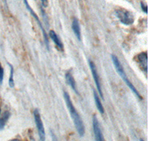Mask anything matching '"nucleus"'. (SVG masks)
<instances>
[{
  "label": "nucleus",
  "instance_id": "1",
  "mask_svg": "<svg viewBox=\"0 0 148 141\" xmlns=\"http://www.w3.org/2000/svg\"><path fill=\"white\" fill-rule=\"evenodd\" d=\"M64 100H65L66 105L67 106V109L69 110L70 114H71V118L73 120L76 131H77L78 134H79V136L83 137L84 135V133H85V129H84V123H83L82 120L80 115H79V113L77 112V111L74 107L71 97H70V95L66 91H64Z\"/></svg>",
  "mask_w": 148,
  "mask_h": 141
},
{
  "label": "nucleus",
  "instance_id": "2",
  "mask_svg": "<svg viewBox=\"0 0 148 141\" xmlns=\"http://www.w3.org/2000/svg\"><path fill=\"white\" fill-rule=\"evenodd\" d=\"M111 58H112V61H113V65H114L115 68H116L117 73L119 74L120 77L122 78L123 80L125 81V82L127 84V86L130 88V90H131V91L139 98V99H141V95L139 94L138 91H137V89L135 88V86H133V84H132V82L128 79L127 77L126 74H125V70H124V68H123L122 65L121 64V62L119 61L118 57H116V55H114V54H112V55H111Z\"/></svg>",
  "mask_w": 148,
  "mask_h": 141
},
{
  "label": "nucleus",
  "instance_id": "3",
  "mask_svg": "<svg viewBox=\"0 0 148 141\" xmlns=\"http://www.w3.org/2000/svg\"><path fill=\"white\" fill-rule=\"evenodd\" d=\"M116 17L119 19L120 22L124 25H130L134 22V17L131 12L125 9L120 8L115 11Z\"/></svg>",
  "mask_w": 148,
  "mask_h": 141
},
{
  "label": "nucleus",
  "instance_id": "4",
  "mask_svg": "<svg viewBox=\"0 0 148 141\" xmlns=\"http://www.w3.org/2000/svg\"><path fill=\"white\" fill-rule=\"evenodd\" d=\"M34 120H35L36 126L37 127V130H38V133H39V136L40 138L41 141L45 140V128L42 120L41 119L40 114L38 109L34 110Z\"/></svg>",
  "mask_w": 148,
  "mask_h": 141
},
{
  "label": "nucleus",
  "instance_id": "5",
  "mask_svg": "<svg viewBox=\"0 0 148 141\" xmlns=\"http://www.w3.org/2000/svg\"><path fill=\"white\" fill-rule=\"evenodd\" d=\"M23 1H24V4L25 5L27 9L29 10V12H30V14H31V15L34 17V18L35 19V20L36 21L37 23H38V25H39V26L40 27L41 30H42V34H43V37H44L45 42V44H46V46H47V49L49 50V42H48V38H47V33H46L45 30L44 29V28H43V26H42V22H41V21L39 20V17H38V16L36 14V13L34 11V10H33V9L31 8V7H30V5H29L28 2H27V0H23Z\"/></svg>",
  "mask_w": 148,
  "mask_h": 141
},
{
  "label": "nucleus",
  "instance_id": "6",
  "mask_svg": "<svg viewBox=\"0 0 148 141\" xmlns=\"http://www.w3.org/2000/svg\"><path fill=\"white\" fill-rule=\"evenodd\" d=\"M88 62H89L90 68L91 72H92V77H93V79H94L95 82H96V88H97L98 91H99V94L101 95V99L104 100V96H103L102 91H101V82H100L99 77V74H98L97 69H96V66H95V64L93 63V62H92L90 59H89V60H88Z\"/></svg>",
  "mask_w": 148,
  "mask_h": 141
},
{
  "label": "nucleus",
  "instance_id": "7",
  "mask_svg": "<svg viewBox=\"0 0 148 141\" xmlns=\"http://www.w3.org/2000/svg\"><path fill=\"white\" fill-rule=\"evenodd\" d=\"M92 129H93V133H94L96 141H104L102 131L100 128L99 122L98 120L96 115H94L92 118Z\"/></svg>",
  "mask_w": 148,
  "mask_h": 141
},
{
  "label": "nucleus",
  "instance_id": "8",
  "mask_svg": "<svg viewBox=\"0 0 148 141\" xmlns=\"http://www.w3.org/2000/svg\"><path fill=\"white\" fill-rule=\"evenodd\" d=\"M137 61L141 66L142 70L147 73V54L146 52L140 53L138 56H137Z\"/></svg>",
  "mask_w": 148,
  "mask_h": 141
},
{
  "label": "nucleus",
  "instance_id": "9",
  "mask_svg": "<svg viewBox=\"0 0 148 141\" xmlns=\"http://www.w3.org/2000/svg\"><path fill=\"white\" fill-rule=\"evenodd\" d=\"M72 29L73 30L74 34L76 35V38L79 41L82 40V36H81V28H80V25L78 19L74 18L72 22Z\"/></svg>",
  "mask_w": 148,
  "mask_h": 141
},
{
  "label": "nucleus",
  "instance_id": "10",
  "mask_svg": "<svg viewBox=\"0 0 148 141\" xmlns=\"http://www.w3.org/2000/svg\"><path fill=\"white\" fill-rule=\"evenodd\" d=\"M49 36H50V37H51V39L53 41L54 43L56 44V46H57L58 48L60 49V50H63V48H64V46H63L62 42H61L60 39L58 37V35L56 34V33L54 30H50V32H49Z\"/></svg>",
  "mask_w": 148,
  "mask_h": 141
},
{
  "label": "nucleus",
  "instance_id": "11",
  "mask_svg": "<svg viewBox=\"0 0 148 141\" xmlns=\"http://www.w3.org/2000/svg\"><path fill=\"white\" fill-rule=\"evenodd\" d=\"M65 78H66V80H67V82L68 83V85L72 88L73 90L76 94H79V92H78L77 89H76V81H75V79H74L73 77V75L71 74V72L66 73Z\"/></svg>",
  "mask_w": 148,
  "mask_h": 141
},
{
  "label": "nucleus",
  "instance_id": "12",
  "mask_svg": "<svg viewBox=\"0 0 148 141\" xmlns=\"http://www.w3.org/2000/svg\"><path fill=\"white\" fill-rule=\"evenodd\" d=\"M93 97H94V100H95V102H96V107H97L98 110L99 111L100 113L104 114V107H103L102 104H101V100H100L99 97V95H98V94L96 93V91H95V90H93Z\"/></svg>",
  "mask_w": 148,
  "mask_h": 141
},
{
  "label": "nucleus",
  "instance_id": "13",
  "mask_svg": "<svg viewBox=\"0 0 148 141\" xmlns=\"http://www.w3.org/2000/svg\"><path fill=\"white\" fill-rule=\"evenodd\" d=\"M10 114L8 112V111H5L4 113L3 116L2 118H0V130H2L5 128V124L7 123L8 120V118H10Z\"/></svg>",
  "mask_w": 148,
  "mask_h": 141
},
{
  "label": "nucleus",
  "instance_id": "14",
  "mask_svg": "<svg viewBox=\"0 0 148 141\" xmlns=\"http://www.w3.org/2000/svg\"><path fill=\"white\" fill-rule=\"evenodd\" d=\"M9 67L10 68V77H9V86L10 88H14V67L10 65V64H8Z\"/></svg>",
  "mask_w": 148,
  "mask_h": 141
},
{
  "label": "nucleus",
  "instance_id": "15",
  "mask_svg": "<svg viewBox=\"0 0 148 141\" xmlns=\"http://www.w3.org/2000/svg\"><path fill=\"white\" fill-rule=\"evenodd\" d=\"M4 79V69L0 63V84H2Z\"/></svg>",
  "mask_w": 148,
  "mask_h": 141
},
{
  "label": "nucleus",
  "instance_id": "16",
  "mask_svg": "<svg viewBox=\"0 0 148 141\" xmlns=\"http://www.w3.org/2000/svg\"><path fill=\"white\" fill-rule=\"evenodd\" d=\"M141 9H142V10L145 12V14H147V5L146 4H145L144 2H141Z\"/></svg>",
  "mask_w": 148,
  "mask_h": 141
},
{
  "label": "nucleus",
  "instance_id": "17",
  "mask_svg": "<svg viewBox=\"0 0 148 141\" xmlns=\"http://www.w3.org/2000/svg\"><path fill=\"white\" fill-rule=\"evenodd\" d=\"M41 2H42V6H43V7H47V5H48V0H41Z\"/></svg>",
  "mask_w": 148,
  "mask_h": 141
},
{
  "label": "nucleus",
  "instance_id": "18",
  "mask_svg": "<svg viewBox=\"0 0 148 141\" xmlns=\"http://www.w3.org/2000/svg\"><path fill=\"white\" fill-rule=\"evenodd\" d=\"M51 134H52V138H53V141H58L57 139H56V138L55 137V135H54L53 134L52 132H51Z\"/></svg>",
  "mask_w": 148,
  "mask_h": 141
},
{
  "label": "nucleus",
  "instance_id": "19",
  "mask_svg": "<svg viewBox=\"0 0 148 141\" xmlns=\"http://www.w3.org/2000/svg\"><path fill=\"white\" fill-rule=\"evenodd\" d=\"M9 141H20V140H19L18 139H16V138H15V139H12V140H9Z\"/></svg>",
  "mask_w": 148,
  "mask_h": 141
},
{
  "label": "nucleus",
  "instance_id": "20",
  "mask_svg": "<svg viewBox=\"0 0 148 141\" xmlns=\"http://www.w3.org/2000/svg\"><path fill=\"white\" fill-rule=\"evenodd\" d=\"M2 2H3L4 3H5V6H6V7H7V2H6V0H2Z\"/></svg>",
  "mask_w": 148,
  "mask_h": 141
},
{
  "label": "nucleus",
  "instance_id": "21",
  "mask_svg": "<svg viewBox=\"0 0 148 141\" xmlns=\"http://www.w3.org/2000/svg\"><path fill=\"white\" fill-rule=\"evenodd\" d=\"M140 141H144V140L142 139H140Z\"/></svg>",
  "mask_w": 148,
  "mask_h": 141
},
{
  "label": "nucleus",
  "instance_id": "22",
  "mask_svg": "<svg viewBox=\"0 0 148 141\" xmlns=\"http://www.w3.org/2000/svg\"><path fill=\"white\" fill-rule=\"evenodd\" d=\"M0 113H1V109H0Z\"/></svg>",
  "mask_w": 148,
  "mask_h": 141
}]
</instances>
